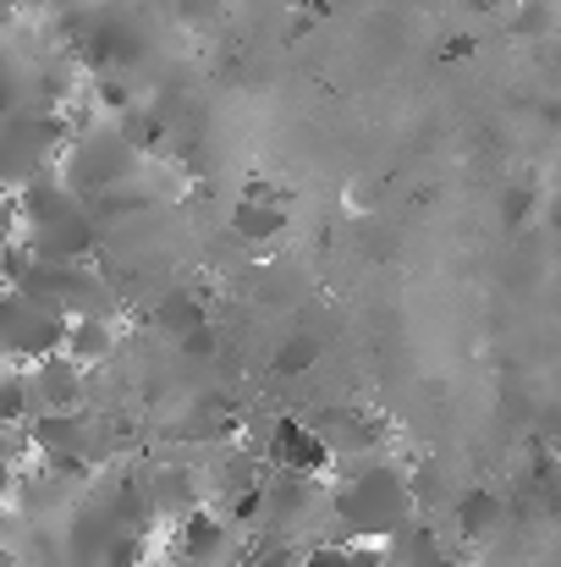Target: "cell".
Segmentation results:
<instances>
[{
  "mask_svg": "<svg viewBox=\"0 0 561 567\" xmlns=\"http://www.w3.org/2000/svg\"><path fill=\"white\" fill-rule=\"evenodd\" d=\"M242 557V535L220 507H193L187 518L172 524L166 535V563L172 567H237Z\"/></svg>",
  "mask_w": 561,
  "mask_h": 567,
  "instance_id": "8992f818",
  "label": "cell"
},
{
  "mask_svg": "<svg viewBox=\"0 0 561 567\" xmlns=\"http://www.w3.org/2000/svg\"><path fill=\"white\" fill-rule=\"evenodd\" d=\"M17 237H22V198L0 188V248L17 243Z\"/></svg>",
  "mask_w": 561,
  "mask_h": 567,
  "instance_id": "e0dca14e",
  "label": "cell"
},
{
  "mask_svg": "<svg viewBox=\"0 0 561 567\" xmlns=\"http://www.w3.org/2000/svg\"><path fill=\"white\" fill-rule=\"evenodd\" d=\"M407 524H418V491H413L407 468H396L380 452L359 457V463H336V474H331V535L336 540L385 546Z\"/></svg>",
  "mask_w": 561,
  "mask_h": 567,
  "instance_id": "6da1fadb",
  "label": "cell"
},
{
  "mask_svg": "<svg viewBox=\"0 0 561 567\" xmlns=\"http://www.w3.org/2000/svg\"><path fill=\"white\" fill-rule=\"evenodd\" d=\"M314 353H320V348H314V337H292V342L281 348L276 370H281V375H298V370H309V364H314Z\"/></svg>",
  "mask_w": 561,
  "mask_h": 567,
  "instance_id": "2e32d148",
  "label": "cell"
},
{
  "mask_svg": "<svg viewBox=\"0 0 561 567\" xmlns=\"http://www.w3.org/2000/svg\"><path fill=\"white\" fill-rule=\"evenodd\" d=\"M138 155H144V150H138L116 122H83V127H72V144H66V155H61V177L94 204V198H105V193L138 183Z\"/></svg>",
  "mask_w": 561,
  "mask_h": 567,
  "instance_id": "277c9868",
  "label": "cell"
},
{
  "mask_svg": "<svg viewBox=\"0 0 561 567\" xmlns=\"http://www.w3.org/2000/svg\"><path fill=\"white\" fill-rule=\"evenodd\" d=\"M17 198H22V243H28L39 259H61V265L94 259L105 226H100L94 204L72 188L61 172L28 183Z\"/></svg>",
  "mask_w": 561,
  "mask_h": 567,
  "instance_id": "7a4b0ae2",
  "label": "cell"
},
{
  "mask_svg": "<svg viewBox=\"0 0 561 567\" xmlns=\"http://www.w3.org/2000/svg\"><path fill=\"white\" fill-rule=\"evenodd\" d=\"M66 315L22 287H0V348L11 353V364H39L50 353L66 348Z\"/></svg>",
  "mask_w": 561,
  "mask_h": 567,
  "instance_id": "5b68a950",
  "label": "cell"
},
{
  "mask_svg": "<svg viewBox=\"0 0 561 567\" xmlns=\"http://www.w3.org/2000/svg\"><path fill=\"white\" fill-rule=\"evenodd\" d=\"M39 419V391H33V370H0V430L33 424Z\"/></svg>",
  "mask_w": 561,
  "mask_h": 567,
  "instance_id": "7c38bea8",
  "label": "cell"
},
{
  "mask_svg": "<svg viewBox=\"0 0 561 567\" xmlns=\"http://www.w3.org/2000/svg\"><path fill=\"white\" fill-rule=\"evenodd\" d=\"M264 193L270 188H248V198L231 209V231H237L242 243H253V248H259V243H270V237H281V226H287V209H281V204H270Z\"/></svg>",
  "mask_w": 561,
  "mask_h": 567,
  "instance_id": "30bf717a",
  "label": "cell"
},
{
  "mask_svg": "<svg viewBox=\"0 0 561 567\" xmlns=\"http://www.w3.org/2000/svg\"><path fill=\"white\" fill-rule=\"evenodd\" d=\"M496 524H501V502H496L490 491H468V496L457 502V529H463V540H485Z\"/></svg>",
  "mask_w": 561,
  "mask_h": 567,
  "instance_id": "5bb4252c",
  "label": "cell"
},
{
  "mask_svg": "<svg viewBox=\"0 0 561 567\" xmlns=\"http://www.w3.org/2000/svg\"><path fill=\"white\" fill-rule=\"evenodd\" d=\"M149 502H155V513L166 524H177L193 507H204V491H198V480L187 468H160V474H149Z\"/></svg>",
  "mask_w": 561,
  "mask_h": 567,
  "instance_id": "8fae6325",
  "label": "cell"
},
{
  "mask_svg": "<svg viewBox=\"0 0 561 567\" xmlns=\"http://www.w3.org/2000/svg\"><path fill=\"white\" fill-rule=\"evenodd\" d=\"M0 567H22L17 563V551H6V546H0Z\"/></svg>",
  "mask_w": 561,
  "mask_h": 567,
  "instance_id": "d6986e66",
  "label": "cell"
},
{
  "mask_svg": "<svg viewBox=\"0 0 561 567\" xmlns=\"http://www.w3.org/2000/svg\"><path fill=\"white\" fill-rule=\"evenodd\" d=\"M116 127H122L138 150H155V144H160V116H149V111H133V105H127V111L116 116Z\"/></svg>",
  "mask_w": 561,
  "mask_h": 567,
  "instance_id": "9a60e30c",
  "label": "cell"
},
{
  "mask_svg": "<svg viewBox=\"0 0 561 567\" xmlns=\"http://www.w3.org/2000/svg\"><path fill=\"white\" fill-rule=\"evenodd\" d=\"M264 463L276 474H309V480H331L336 474L331 441L314 424H303V419H276V430L264 441Z\"/></svg>",
  "mask_w": 561,
  "mask_h": 567,
  "instance_id": "52a82bcc",
  "label": "cell"
},
{
  "mask_svg": "<svg viewBox=\"0 0 561 567\" xmlns=\"http://www.w3.org/2000/svg\"><path fill=\"white\" fill-rule=\"evenodd\" d=\"M72 144V116L61 111H6L0 116V188L22 193L28 183L61 172Z\"/></svg>",
  "mask_w": 561,
  "mask_h": 567,
  "instance_id": "3957f363",
  "label": "cell"
},
{
  "mask_svg": "<svg viewBox=\"0 0 561 567\" xmlns=\"http://www.w3.org/2000/svg\"><path fill=\"white\" fill-rule=\"evenodd\" d=\"M303 567H385V546L374 540H314L303 551Z\"/></svg>",
  "mask_w": 561,
  "mask_h": 567,
  "instance_id": "4fadbf2b",
  "label": "cell"
},
{
  "mask_svg": "<svg viewBox=\"0 0 561 567\" xmlns=\"http://www.w3.org/2000/svg\"><path fill=\"white\" fill-rule=\"evenodd\" d=\"M61 353H72L83 370L105 364V359L116 353V326H111V315H77V320L66 326V348H61Z\"/></svg>",
  "mask_w": 561,
  "mask_h": 567,
  "instance_id": "9c48e42d",
  "label": "cell"
},
{
  "mask_svg": "<svg viewBox=\"0 0 561 567\" xmlns=\"http://www.w3.org/2000/svg\"><path fill=\"white\" fill-rule=\"evenodd\" d=\"M33 370V391H39V413H77L83 396H89V370L72 359V353H50Z\"/></svg>",
  "mask_w": 561,
  "mask_h": 567,
  "instance_id": "ba28073f",
  "label": "cell"
},
{
  "mask_svg": "<svg viewBox=\"0 0 561 567\" xmlns=\"http://www.w3.org/2000/svg\"><path fill=\"white\" fill-rule=\"evenodd\" d=\"M22 6H44V11H77V6H94V0H22Z\"/></svg>",
  "mask_w": 561,
  "mask_h": 567,
  "instance_id": "ac0fdd59",
  "label": "cell"
}]
</instances>
